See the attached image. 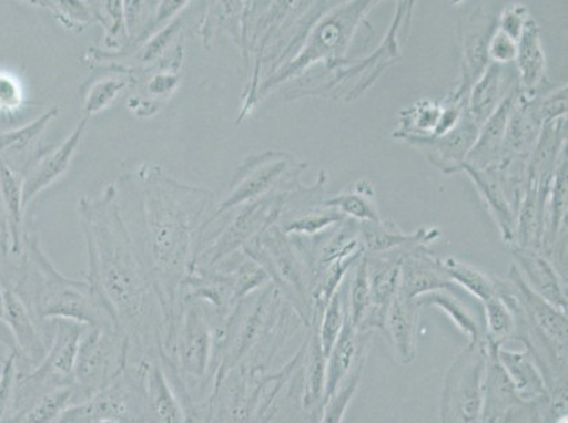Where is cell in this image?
I'll return each mask as SVG.
<instances>
[{
  "mask_svg": "<svg viewBox=\"0 0 568 423\" xmlns=\"http://www.w3.org/2000/svg\"><path fill=\"white\" fill-rule=\"evenodd\" d=\"M113 187L119 214L162 299L172 333L214 195L179 183L152 164L123 175Z\"/></svg>",
  "mask_w": 568,
  "mask_h": 423,
  "instance_id": "6da1fadb",
  "label": "cell"
},
{
  "mask_svg": "<svg viewBox=\"0 0 568 423\" xmlns=\"http://www.w3.org/2000/svg\"><path fill=\"white\" fill-rule=\"evenodd\" d=\"M79 215L87 246V282L128 339L131 361L162 358L170 323L156 287L119 214L115 187L101 196H82Z\"/></svg>",
  "mask_w": 568,
  "mask_h": 423,
  "instance_id": "7a4b0ae2",
  "label": "cell"
},
{
  "mask_svg": "<svg viewBox=\"0 0 568 423\" xmlns=\"http://www.w3.org/2000/svg\"><path fill=\"white\" fill-rule=\"evenodd\" d=\"M24 256L13 291L32 312L36 321L50 327L55 319H65L88 328H115V322L94 288L87 281L70 280L51 265L36 236L24 237Z\"/></svg>",
  "mask_w": 568,
  "mask_h": 423,
  "instance_id": "3957f363",
  "label": "cell"
},
{
  "mask_svg": "<svg viewBox=\"0 0 568 423\" xmlns=\"http://www.w3.org/2000/svg\"><path fill=\"white\" fill-rule=\"evenodd\" d=\"M376 4L372 0H358L325 10L308 30L297 54L262 82L260 101L282 84L302 79L314 65L323 64L324 70H332L348 61L351 44Z\"/></svg>",
  "mask_w": 568,
  "mask_h": 423,
  "instance_id": "277c9868",
  "label": "cell"
},
{
  "mask_svg": "<svg viewBox=\"0 0 568 423\" xmlns=\"http://www.w3.org/2000/svg\"><path fill=\"white\" fill-rule=\"evenodd\" d=\"M242 252L261 266L307 327L313 322V270L301 237L288 236L277 224L246 245Z\"/></svg>",
  "mask_w": 568,
  "mask_h": 423,
  "instance_id": "5b68a950",
  "label": "cell"
},
{
  "mask_svg": "<svg viewBox=\"0 0 568 423\" xmlns=\"http://www.w3.org/2000/svg\"><path fill=\"white\" fill-rule=\"evenodd\" d=\"M304 168H307V164L296 163V159L288 153L253 154L236 169L229 185V194L211 212L201 229L241 206L256 203L272 194L288 193V190L301 187L298 178Z\"/></svg>",
  "mask_w": 568,
  "mask_h": 423,
  "instance_id": "8992f818",
  "label": "cell"
},
{
  "mask_svg": "<svg viewBox=\"0 0 568 423\" xmlns=\"http://www.w3.org/2000/svg\"><path fill=\"white\" fill-rule=\"evenodd\" d=\"M288 193L272 194L256 203L241 206L232 220L201 236L193 268H214L221 265L276 225Z\"/></svg>",
  "mask_w": 568,
  "mask_h": 423,
  "instance_id": "52a82bcc",
  "label": "cell"
},
{
  "mask_svg": "<svg viewBox=\"0 0 568 423\" xmlns=\"http://www.w3.org/2000/svg\"><path fill=\"white\" fill-rule=\"evenodd\" d=\"M413 2L397 3V12L386 39L374 54L361 61H345L332 70H324L323 84L310 87L303 96L334 97V100H358L379 79L381 72L400 59L399 33L405 18L412 13Z\"/></svg>",
  "mask_w": 568,
  "mask_h": 423,
  "instance_id": "ba28073f",
  "label": "cell"
},
{
  "mask_svg": "<svg viewBox=\"0 0 568 423\" xmlns=\"http://www.w3.org/2000/svg\"><path fill=\"white\" fill-rule=\"evenodd\" d=\"M129 342L115 328H88L77 354L74 380L84 399L100 394L125 373Z\"/></svg>",
  "mask_w": 568,
  "mask_h": 423,
  "instance_id": "9c48e42d",
  "label": "cell"
},
{
  "mask_svg": "<svg viewBox=\"0 0 568 423\" xmlns=\"http://www.w3.org/2000/svg\"><path fill=\"white\" fill-rule=\"evenodd\" d=\"M487 342L468 343L447 370L440 423H483V383Z\"/></svg>",
  "mask_w": 568,
  "mask_h": 423,
  "instance_id": "30bf717a",
  "label": "cell"
},
{
  "mask_svg": "<svg viewBox=\"0 0 568 423\" xmlns=\"http://www.w3.org/2000/svg\"><path fill=\"white\" fill-rule=\"evenodd\" d=\"M141 392L143 423H185V407L162 358L131 361Z\"/></svg>",
  "mask_w": 568,
  "mask_h": 423,
  "instance_id": "8fae6325",
  "label": "cell"
},
{
  "mask_svg": "<svg viewBox=\"0 0 568 423\" xmlns=\"http://www.w3.org/2000/svg\"><path fill=\"white\" fill-rule=\"evenodd\" d=\"M2 321L12 333L14 352L18 353L19 374L33 371L49 352L54 334V321L43 327L9 282H2Z\"/></svg>",
  "mask_w": 568,
  "mask_h": 423,
  "instance_id": "7c38bea8",
  "label": "cell"
},
{
  "mask_svg": "<svg viewBox=\"0 0 568 423\" xmlns=\"http://www.w3.org/2000/svg\"><path fill=\"white\" fill-rule=\"evenodd\" d=\"M88 121L82 116L77 123L74 131L65 138L59 147L50 146L41 149L34 158L28 172L23 175V208L28 206L39 194L57 183L69 172L77 149L80 148L82 138L85 136Z\"/></svg>",
  "mask_w": 568,
  "mask_h": 423,
  "instance_id": "4fadbf2b",
  "label": "cell"
},
{
  "mask_svg": "<svg viewBox=\"0 0 568 423\" xmlns=\"http://www.w3.org/2000/svg\"><path fill=\"white\" fill-rule=\"evenodd\" d=\"M497 30V18L483 12L481 8L473 10L463 18L459 25L462 38L463 63L462 81L453 92L459 97H467L475 81L481 76L490 64L488 60V43L490 35Z\"/></svg>",
  "mask_w": 568,
  "mask_h": 423,
  "instance_id": "5bb4252c",
  "label": "cell"
},
{
  "mask_svg": "<svg viewBox=\"0 0 568 423\" xmlns=\"http://www.w3.org/2000/svg\"><path fill=\"white\" fill-rule=\"evenodd\" d=\"M456 283L444 270L442 260L427 246H413L402 252L399 297L409 302L427 293L452 290Z\"/></svg>",
  "mask_w": 568,
  "mask_h": 423,
  "instance_id": "9a60e30c",
  "label": "cell"
},
{
  "mask_svg": "<svg viewBox=\"0 0 568 423\" xmlns=\"http://www.w3.org/2000/svg\"><path fill=\"white\" fill-rule=\"evenodd\" d=\"M402 252L366 255L371 288V312L361 333L384 332L387 311L399 293Z\"/></svg>",
  "mask_w": 568,
  "mask_h": 423,
  "instance_id": "2e32d148",
  "label": "cell"
},
{
  "mask_svg": "<svg viewBox=\"0 0 568 423\" xmlns=\"http://www.w3.org/2000/svg\"><path fill=\"white\" fill-rule=\"evenodd\" d=\"M497 345L487 343V363H485L483 383V423H506L525 410L526 402L520 400L510 383L498 358Z\"/></svg>",
  "mask_w": 568,
  "mask_h": 423,
  "instance_id": "e0dca14e",
  "label": "cell"
},
{
  "mask_svg": "<svg viewBox=\"0 0 568 423\" xmlns=\"http://www.w3.org/2000/svg\"><path fill=\"white\" fill-rule=\"evenodd\" d=\"M479 126L466 112L453 131L438 137L407 138L406 143L420 147L428 162L442 169L444 174L459 173V167L468 157L477 142Z\"/></svg>",
  "mask_w": 568,
  "mask_h": 423,
  "instance_id": "ac0fdd59",
  "label": "cell"
},
{
  "mask_svg": "<svg viewBox=\"0 0 568 423\" xmlns=\"http://www.w3.org/2000/svg\"><path fill=\"white\" fill-rule=\"evenodd\" d=\"M473 179L475 187L483 195L490 214L497 220L500 235L506 245H514L518 229L519 203L505 183L497 168L475 169L467 164L459 167Z\"/></svg>",
  "mask_w": 568,
  "mask_h": 423,
  "instance_id": "d6986e66",
  "label": "cell"
},
{
  "mask_svg": "<svg viewBox=\"0 0 568 423\" xmlns=\"http://www.w3.org/2000/svg\"><path fill=\"white\" fill-rule=\"evenodd\" d=\"M509 247L515 267L531 290L560 311L567 312V283L557 267L539 250L516 245Z\"/></svg>",
  "mask_w": 568,
  "mask_h": 423,
  "instance_id": "ffe728a7",
  "label": "cell"
},
{
  "mask_svg": "<svg viewBox=\"0 0 568 423\" xmlns=\"http://www.w3.org/2000/svg\"><path fill=\"white\" fill-rule=\"evenodd\" d=\"M519 100V86H515L510 94L500 103L494 115L479 127L477 142L469 152L466 163L475 169H489L498 167L503 159V149L509 118Z\"/></svg>",
  "mask_w": 568,
  "mask_h": 423,
  "instance_id": "44dd1931",
  "label": "cell"
},
{
  "mask_svg": "<svg viewBox=\"0 0 568 423\" xmlns=\"http://www.w3.org/2000/svg\"><path fill=\"white\" fill-rule=\"evenodd\" d=\"M515 71L520 95L526 100L540 96L541 90L547 85V61L539 25L534 18L528 20L518 40Z\"/></svg>",
  "mask_w": 568,
  "mask_h": 423,
  "instance_id": "7402d4cb",
  "label": "cell"
},
{
  "mask_svg": "<svg viewBox=\"0 0 568 423\" xmlns=\"http://www.w3.org/2000/svg\"><path fill=\"white\" fill-rule=\"evenodd\" d=\"M505 66L490 63L468 92L467 112L479 127L494 115L510 91L518 86L516 71L509 75Z\"/></svg>",
  "mask_w": 568,
  "mask_h": 423,
  "instance_id": "603a6c76",
  "label": "cell"
},
{
  "mask_svg": "<svg viewBox=\"0 0 568 423\" xmlns=\"http://www.w3.org/2000/svg\"><path fill=\"white\" fill-rule=\"evenodd\" d=\"M134 84V69L122 64L106 63L94 71L80 87L82 110L90 118L108 110L122 91Z\"/></svg>",
  "mask_w": 568,
  "mask_h": 423,
  "instance_id": "cb8c5ba5",
  "label": "cell"
},
{
  "mask_svg": "<svg viewBox=\"0 0 568 423\" xmlns=\"http://www.w3.org/2000/svg\"><path fill=\"white\" fill-rule=\"evenodd\" d=\"M498 358L521 401L526 404H541L551 400L545 376L528 350L520 352L499 348Z\"/></svg>",
  "mask_w": 568,
  "mask_h": 423,
  "instance_id": "d4e9b609",
  "label": "cell"
},
{
  "mask_svg": "<svg viewBox=\"0 0 568 423\" xmlns=\"http://www.w3.org/2000/svg\"><path fill=\"white\" fill-rule=\"evenodd\" d=\"M420 307L399 297L392 302L385 319L384 332L400 364L413 363L417 353V329Z\"/></svg>",
  "mask_w": 568,
  "mask_h": 423,
  "instance_id": "484cf974",
  "label": "cell"
},
{
  "mask_svg": "<svg viewBox=\"0 0 568 423\" xmlns=\"http://www.w3.org/2000/svg\"><path fill=\"white\" fill-rule=\"evenodd\" d=\"M318 318L313 319L312 333L304 343L303 352V410L316 416L322 411L325 384H327V355H325L317 332Z\"/></svg>",
  "mask_w": 568,
  "mask_h": 423,
  "instance_id": "4316f807",
  "label": "cell"
},
{
  "mask_svg": "<svg viewBox=\"0 0 568 423\" xmlns=\"http://www.w3.org/2000/svg\"><path fill=\"white\" fill-rule=\"evenodd\" d=\"M359 237L365 255H386L407 247L433 244L440 237V231L420 229L407 235L394 221L382 220L379 224H359Z\"/></svg>",
  "mask_w": 568,
  "mask_h": 423,
  "instance_id": "83f0119b",
  "label": "cell"
},
{
  "mask_svg": "<svg viewBox=\"0 0 568 423\" xmlns=\"http://www.w3.org/2000/svg\"><path fill=\"white\" fill-rule=\"evenodd\" d=\"M459 288L452 290L436 291L418 298V307H436L452 319L453 323L466 333L469 343L485 342L484 312L481 309H475L471 303L464 299L458 292Z\"/></svg>",
  "mask_w": 568,
  "mask_h": 423,
  "instance_id": "f1b7e54d",
  "label": "cell"
},
{
  "mask_svg": "<svg viewBox=\"0 0 568 423\" xmlns=\"http://www.w3.org/2000/svg\"><path fill=\"white\" fill-rule=\"evenodd\" d=\"M369 338L371 333H359L354 328L347 313L344 328L327 358V384H325L324 402L347 379L359 355L366 352Z\"/></svg>",
  "mask_w": 568,
  "mask_h": 423,
  "instance_id": "f546056e",
  "label": "cell"
},
{
  "mask_svg": "<svg viewBox=\"0 0 568 423\" xmlns=\"http://www.w3.org/2000/svg\"><path fill=\"white\" fill-rule=\"evenodd\" d=\"M85 401L75 384L57 386L41 394L20 414L4 423H57L72 406Z\"/></svg>",
  "mask_w": 568,
  "mask_h": 423,
  "instance_id": "4dcf8cb0",
  "label": "cell"
},
{
  "mask_svg": "<svg viewBox=\"0 0 568 423\" xmlns=\"http://www.w3.org/2000/svg\"><path fill=\"white\" fill-rule=\"evenodd\" d=\"M23 178L14 173L7 163L0 158V200L3 204V214L9 225V235L12 239L10 251L19 256L23 251Z\"/></svg>",
  "mask_w": 568,
  "mask_h": 423,
  "instance_id": "1f68e13d",
  "label": "cell"
},
{
  "mask_svg": "<svg viewBox=\"0 0 568 423\" xmlns=\"http://www.w3.org/2000/svg\"><path fill=\"white\" fill-rule=\"evenodd\" d=\"M209 4L199 28L205 48L210 49V41L220 33L231 35L240 48L245 2H211Z\"/></svg>",
  "mask_w": 568,
  "mask_h": 423,
  "instance_id": "d6a6232c",
  "label": "cell"
},
{
  "mask_svg": "<svg viewBox=\"0 0 568 423\" xmlns=\"http://www.w3.org/2000/svg\"><path fill=\"white\" fill-rule=\"evenodd\" d=\"M323 205L337 209L345 218L358 221V224H379L382 221L374 187L366 180L356 184L353 190L324 200Z\"/></svg>",
  "mask_w": 568,
  "mask_h": 423,
  "instance_id": "836d02e7",
  "label": "cell"
},
{
  "mask_svg": "<svg viewBox=\"0 0 568 423\" xmlns=\"http://www.w3.org/2000/svg\"><path fill=\"white\" fill-rule=\"evenodd\" d=\"M443 103L422 100L399 112V127L394 133L397 141L435 136L440 122Z\"/></svg>",
  "mask_w": 568,
  "mask_h": 423,
  "instance_id": "e575fe53",
  "label": "cell"
},
{
  "mask_svg": "<svg viewBox=\"0 0 568 423\" xmlns=\"http://www.w3.org/2000/svg\"><path fill=\"white\" fill-rule=\"evenodd\" d=\"M484 312L485 342L505 348L510 340L518 337V321L514 309L500 293L481 303Z\"/></svg>",
  "mask_w": 568,
  "mask_h": 423,
  "instance_id": "d590c367",
  "label": "cell"
},
{
  "mask_svg": "<svg viewBox=\"0 0 568 423\" xmlns=\"http://www.w3.org/2000/svg\"><path fill=\"white\" fill-rule=\"evenodd\" d=\"M337 209L323 204L302 214H282L277 226L288 236H317L345 220Z\"/></svg>",
  "mask_w": 568,
  "mask_h": 423,
  "instance_id": "8d00e7d4",
  "label": "cell"
},
{
  "mask_svg": "<svg viewBox=\"0 0 568 423\" xmlns=\"http://www.w3.org/2000/svg\"><path fill=\"white\" fill-rule=\"evenodd\" d=\"M59 113L60 107L53 106L29 125L17 128V131L0 133V157H3V154L14 157L13 162L8 164L10 168L17 164L22 154L29 153L34 147V143H38L41 134L59 116Z\"/></svg>",
  "mask_w": 568,
  "mask_h": 423,
  "instance_id": "74e56055",
  "label": "cell"
},
{
  "mask_svg": "<svg viewBox=\"0 0 568 423\" xmlns=\"http://www.w3.org/2000/svg\"><path fill=\"white\" fill-rule=\"evenodd\" d=\"M442 262L450 280L462 290L471 293L474 298L478 299V302L483 303L490 297L497 296L498 278L489 277L478 268L452 259V257Z\"/></svg>",
  "mask_w": 568,
  "mask_h": 423,
  "instance_id": "f35d334b",
  "label": "cell"
},
{
  "mask_svg": "<svg viewBox=\"0 0 568 423\" xmlns=\"http://www.w3.org/2000/svg\"><path fill=\"white\" fill-rule=\"evenodd\" d=\"M366 361V352L359 355L356 363L347 375V379L341 383L337 390L328 396L324 402L322 411H320L318 423H343L347 415L348 406L353 402L356 391L363 380V373Z\"/></svg>",
  "mask_w": 568,
  "mask_h": 423,
  "instance_id": "ab89813d",
  "label": "cell"
},
{
  "mask_svg": "<svg viewBox=\"0 0 568 423\" xmlns=\"http://www.w3.org/2000/svg\"><path fill=\"white\" fill-rule=\"evenodd\" d=\"M41 4L53 12L54 18L64 25L69 32H84L90 24L103 22L101 3L94 7V3L77 2V0H53V2H32Z\"/></svg>",
  "mask_w": 568,
  "mask_h": 423,
  "instance_id": "60d3db41",
  "label": "cell"
},
{
  "mask_svg": "<svg viewBox=\"0 0 568 423\" xmlns=\"http://www.w3.org/2000/svg\"><path fill=\"white\" fill-rule=\"evenodd\" d=\"M347 313L354 328L363 330L366 319L371 312V288L368 276V260L366 255L361 257L354 265L353 278L349 281V290L347 293Z\"/></svg>",
  "mask_w": 568,
  "mask_h": 423,
  "instance_id": "b9f144b4",
  "label": "cell"
},
{
  "mask_svg": "<svg viewBox=\"0 0 568 423\" xmlns=\"http://www.w3.org/2000/svg\"><path fill=\"white\" fill-rule=\"evenodd\" d=\"M344 302V293L339 288L318 317V338L327 358L344 328L345 319H347V303Z\"/></svg>",
  "mask_w": 568,
  "mask_h": 423,
  "instance_id": "7bdbcfd3",
  "label": "cell"
},
{
  "mask_svg": "<svg viewBox=\"0 0 568 423\" xmlns=\"http://www.w3.org/2000/svg\"><path fill=\"white\" fill-rule=\"evenodd\" d=\"M101 10L105 28V44L108 49L121 51L128 44V30L125 23V13H123V2H101Z\"/></svg>",
  "mask_w": 568,
  "mask_h": 423,
  "instance_id": "ee69618b",
  "label": "cell"
},
{
  "mask_svg": "<svg viewBox=\"0 0 568 423\" xmlns=\"http://www.w3.org/2000/svg\"><path fill=\"white\" fill-rule=\"evenodd\" d=\"M19 375L18 353L10 350L0 368V423L8 420L12 411L14 390Z\"/></svg>",
  "mask_w": 568,
  "mask_h": 423,
  "instance_id": "f6af8a7d",
  "label": "cell"
},
{
  "mask_svg": "<svg viewBox=\"0 0 568 423\" xmlns=\"http://www.w3.org/2000/svg\"><path fill=\"white\" fill-rule=\"evenodd\" d=\"M535 103L537 115L545 126L557 118L567 117V85L549 94L546 92L545 95L537 96Z\"/></svg>",
  "mask_w": 568,
  "mask_h": 423,
  "instance_id": "bcb514c9",
  "label": "cell"
},
{
  "mask_svg": "<svg viewBox=\"0 0 568 423\" xmlns=\"http://www.w3.org/2000/svg\"><path fill=\"white\" fill-rule=\"evenodd\" d=\"M530 18L529 9L525 4H509L497 18V29L499 32L509 35L510 39L518 41Z\"/></svg>",
  "mask_w": 568,
  "mask_h": 423,
  "instance_id": "7dc6e473",
  "label": "cell"
},
{
  "mask_svg": "<svg viewBox=\"0 0 568 423\" xmlns=\"http://www.w3.org/2000/svg\"><path fill=\"white\" fill-rule=\"evenodd\" d=\"M516 53H518V41L510 39L499 30H495L490 35L488 43L489 63L498 65H509L515 63Z\"/></svg>",
  "mask_w": 568,
  "mask_h": 423,
  "instance_id": "c3c4849f",
  "label": "cell"
},
{
  "mask_svg": "<svg viewBox=\"0 0 568 423\" xmlns=\"http://www.w3.org/2000/svg\"><path fill=\"white\" fill-rule=\"evenodd\" d=\"M23 103L22 87L19 82L7 74H0V111L13 113Z\"/></svg>",
  "mask_w": 568,
  "mask_h": 423,
  "instance_id": "681fc988",
  "label": "cell"
}]
</instances>
